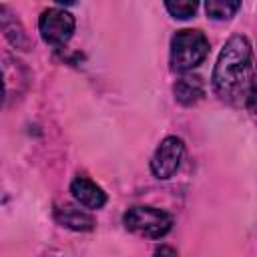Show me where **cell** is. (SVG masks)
<instances>
[{
	"mask_svg": "<svg viewBox=\"0 0 257 257\" xmlns=\"http://www.w3.org/2000/svg\"><path fill=\"white\" fill-rule=\"evenodd\" d=\"M185 143L179 137H165L151 159V171L157 179H171L181 167Z\"/></svg>",
	"mask_w": 257,
	"mask_h": 257,
	"instance_id": "cell-5",
	"label": "cell"
},
{
	"mask_svg": "<svg viewBox=\"0 0 257 257\" xmlns=\"http://www.w3.org/2000/svg\"><path fill=\"white\" fill-rule=\"evenodd\" d=\"M197 2H191V0H177V2H165V8L169 10V14L173 18H179V20H187L191 18L195 12H197Z\"/></svg>",
	"mask_w": 257,
	"mask_h": 257,
	"instance_id": "cell-11",
	"label": "cell"
},
{
	"mask_svg": "<svg viewBox=\"0 0 257 257\" xmlns=\"http://www.w3.org/2000/svg\"><path fill=\"white\" fill-rule=\"evenodd\" d=\"M209 54V40L201 30L183 28L171 38V68L187 72L199 66Z\"/></svg>",
	"mask_w": 257,
	"mask_h": 257,
	"instance_id": "cell-2",
	"label": "cell"
},
{
	"mask_svg": "<svg viewBox=\"0 0 257 257\" xmlns=\"http://www.w3.org/2000/svg\"><path fill=\"white\" fill-rule=\"evenodd\" d=\"M122 223L128 231L141 235V237H149V239H161L165 237L171 227H173V217L157 207H149V205H135L131 207L124 217Z\"/></svg>",
	"mask_w": 257,
	"mask_h": 257,
	"instance_id": "cell-3",
	"label": "cell"
},
{
	"mask_svg": "<svg viewBox=\"0 0 257 257\" xmlns=\"http://www.w3.org/2000/svg\"><path fill=\"white\" fill-rule=\"evenodd\" d=\"M0 30L4 32V36H6L16 48H22V50L28 48V36H26V30H24L22 22H20V20L16 18V14H14L8 6H4V4H0Z\"/></svg>",
	"mask_w": 257,
	"mask_h": 257,
	"instance_id": "cell-8",
	"label": "cell"
},
{
	"mask_svg": "<svg viewBox=\"0 0 257 257\" xmlns=\"http://www.w3.org/2000/svg\"><path fill=\"white\" fill-rule=\"evenodd\" d=\"M54 219L72 231H90L94 227V217L86 213L84 209H78L74 205H64L54 211Z\"/></svg>",
	"mask_w": 257,
	"mask_h": 257,
	"instance_id": "cell-7",
	"label": "cell"
},
{
	"mask_svg": "<svg viewBox=\"0 0 257 257\" xmlns=\"http://www.w3.org/2000/svg\"><path fill=\"white\" fill-rule=\"evenodd\" d=\"M239 8L241 2H233V0H209L205 4V12L213 20H229Z\"/></svg>",
	"mask_w": 257,
	"mask_h": 257,
	"instance_id": "cell-10",
	"label": "cell"
},
{
	"mask_svg": "<svg viewBox=\"0 0 257 257\" xmlns=\"http://www.w3.org/2000/svg\"><path fill=\"white\" fill-rule=\"evenodd\" d=\"M153 257H177V251H175L173 247H169V245H161V247L153 253Z\"/></svg>",
	"mask_w": 257,
	"mask_h": 257,
	"instance_id": "cell-12",
	"label": "cell"
},
{
	"mask_svg": "<svg viewBox=\"0 0 257 257\" xmlns=\"http://www.w3.org/2000/svg\"><path fill=\"white\" fill-rule=\"evenodd\" d=\"M38 30L46 44L50 46H62L70 40L74 32V16L58 6L46 8L38 18Z\"/></svg>",
	"mask_w": 257,
	"mask_h": 257,
	"instance_id": "cell-4",
	"label": "cell"
},
{
	"mask_svg": "<svg viewBox=\"0 0 257 257\" xmlns=\"http://www.w3.org/2000/svg\"><path fill=\"white\" fill-rule=\"evenodd\" d=\"M70 193L74 201L84 209H100L106 203V193L86 177H76L70 183Z\"/></svg>",
	"mask_w": 257,
	"mask_h": 257,
	"instance_id": "cell-6",
	"label": "cell"
},
{
	"mask_svg": "<svg viewBox=\"0 0 257 257\" xmlns=\"http://www.w3.org/2000/svg\"><path fill=\"white\" fill-rule=\"evenodd\" d=\"M213 88L219 98L253 108V50L247 36L235 34L225 42L213 70Z\"/></svg>",
	"mask_w": 257,
	"mask_h": 257,
	"instance_id": "cell-1",
	"label": "cell"
},
{
	"mask_svg": "<svg viewBox=\"0 0 257 257\" xmlns=\"http://www.w3.org/2000/svg\"><path fill=\"white\" fill-rule=\"evenodd\" d=\"M173 92H175V98L181 102V104H193L197 102L203 94H205V84L199 76H183L175 82L173 86Z\"/></svg>",
	"mask_w": 257,
	"mask_h": 257,
	"instance_id": "cell-9",
	"label": "cell"
},
{
	"mask_svg": "<svg viewBox=\"0 0 257 257\" xmlns=\"http://www.w3.org/2000/svg\"><path fill=\"white\" fill-rule=\"evenodd\" d=\"M4 98V82H2V72H0V102Z\"/></svg>",
	"mask_w": 257,
	"mask_h": 257,
	"instance_id": "cell-13",
	"label": "cell"
}]
</instances>
